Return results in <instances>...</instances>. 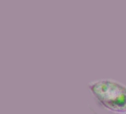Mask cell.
<instances>
[{"label": "cell", "instance_id": "6da1fadb", "mask_svg": "<svg viewBox=\"0 0 126 114\" xmlns=\"http://www.w3.org/2000/svg\"><path fill=\"white\" fill-rule=\"evenodd\" d=\"M96 104L112 114H126V85L111 78H102L88 83Z\"/></svg>", "mask_w": 126, "mask_h": 114}]
</instances>
